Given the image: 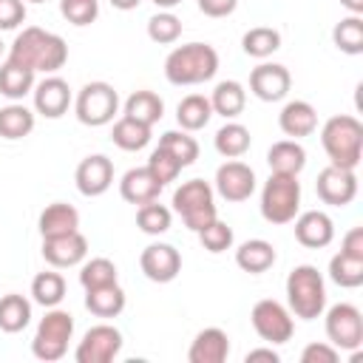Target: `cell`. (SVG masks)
I'll list each match as a JSON object with an SVG mask.
<instances>
[{
	"label": "cell",
	"instance_id": "1",
	"mask_svg": "<svg viewBox=\"0 0 363 363\" xmlns=\"http://www.w3.org/2000/svg\"><path fill=\"white\" fill-rule=\"evenodd\" d=\"M6 60L17 62L23 68H31L34 74L37 71L40 74H57L68 60V45L54 31H45L40 26H26L14 37Z\"/></svg>",
	"mask_w": 363,
	"mask_h": 363
},
{
	"label": "cell",
	"instance_id": "2",
	"mask_svg": "<svg viewBox=\"0 0 363 363\" xmlns=\"http://www.w3.org/2000/svg\"><path fill=\"white\" fill-rule=\"evenodd\" d=\"M218 71V51L210 43H184L176 45L164 60V77L170 85H201L210 82Z\"/></svg>",
	"mask_w": 363,
	"mask_h": 363
},
{
	"label": "cell",
	"instance_id": "3",
	"mask_svg": "<svg viewBox=\"0 0 363 363\" xmlns=\"http://www.w3.org/2000/svg\"><path fill=\"white\" fill-rule=\"evenodd\" d=\"M320 145L329 156V164L354 170L363 159V125L352 113L329 116L320 128Z\"/></svg>",
	"mask_w": 363,
	"mask_h": 363
},
{
	"label": "cell",
	"instance_id": "4",
	"mask_svg": "<svg viewBox=\"0 0 363 363\" xmlns=\"http://www.w3.org/2000/svg\"><path fill=\"white\" fill-rule=\"evenodd\" d=\"M286 303L289 312L301 320H315L326 309V284L318 267L298 264L286 275Z\"/></svg>",
	"mask_w": 363,
	"mask_h": 363
},
{
	"label": "cell",
	"instance_id": "5",
	"mask_svg": "<svg viewBox=\"0 0 363 363\" xmlns=\"http://www.w3.org/2000/svg\"><path fill=\"white\" fill-rule=\"evenodd\" d=\"M71 337H74V315L60 306H51V309H45V318L37 323V332L31 340V354L43 363L62 360Z\"/></svg>",
	"mask_w": 363,
	"mask_h": 363
},
{
	"label": "cell",
	"instance_id": "6",
	"mask_svg": "<svg viewBox=\"0 0 363 363\" xmlns=\"http://www.w3.org/2000/svg\"><path fill=\"white\" fill-rule=\"evenodd\" d=\"M301 210V182L298 176L269 173L261 187V216L269 224H289Z\"/></svg>",
	"mask_w": 363,
	"mask_h": 363
},
{
	"label": "cell",
	"instance_id": "7",
	"mask_svg": "<svg viewBox=\"0 0 363 363\" xmlns=\"http://www.w3.org/2000/svg\"><path fill=\"white\" fill-rule=\"evenodd\" d=\"M213 196H216V190L204 179H190V182H182L176 187V193H173V210L182 216V221L187 224V230L199 233L213 218H218Z\"/></svg>",
	"mask_w": 363,
	"mask_h": 363
},
{
	"label": "cell",
	"instance_id": "8",
	"mask_svg": "<svg viewBox=\"0 0 363 363\" xmlns=\"http://www.w3.org/2000/svg\"><path fill=\"white\" fill-rule=\"evenodd\" d=\"M74 113L82 125L88 128H102V125H111L113 116L119 113V94L111 82H88L77 91L74 96Z\"/></svg>",
	"mask_w": 363,
	"mask_h": 363
},
{
	"label": "cell",
	"instance_id": "9",
	"mask_svg": "<svg viewBox=\"0 0 363 363\" xmlns=\"http://www.w3.org/2000/svg\"><path fill=\"white\" fill-rule=\"evenodd\" d=\"M326 312V337L335 349L357 352L363 346V315L354 303H335Z\"/></svg>",
	"mask_w": 363,
	"mask_h": 363
},
{
	"label": "cell",
	"instance_id": "10",
	"mask_svg": "<svg viewBox=\"0 0 363 363\" xmlns=\"http://www.w3.org/2000/svg\"><path fill=\"white\" fill-rule=\"evenodd\" d=\"M250 320H252L255 335H258L261 340H267L269 346H272V343H286V340L292 337V332H295L292 312H289L284 303L272 301V298L258 301V303L252 306V312H250Z\"/></svg>",
	"mask_w": 363,
	"mask_h": 363
},
{
	"label": "cell",
	"instance_id": "11",
	"mask_svg": "<svg viewBox=\"0 0 363 363\" xmlns=\"http://www.w3.org/2000/svg\"><path fill=\"white\" fill-rule=\"evenodd\" d=\"M122 352V332L111 323L91 326L74 349L77 363H111Z\"/></svg>",
	"mask_w": 363,
	"mask_h": 363
},
{
	"label": "cell",
	"instance_id": "12",
	"mask_svg": "<svg viewBox=\"0 0 363 363\" xmlns=\"http://www.w3.org/2000/svg\"><path fill=\"white\" fill-rule=\"evenodd\" d=\"M216 193L224 201H247L255 193V170L241 159H227L216 170Z\"/></svg>",
	"mask_w": 363,
	"mask_h": 363
},
{
	"label": "cell",
	"instance_id": "13",
	"mask_svg": "<svg viewBox=\"0 0 363 363\" xmlns=\"http://www.w3.org/2000/svg\"><path fill=\"white\" fill-rule=\"evenodd\" d=\"M315 193H318V199H320L323 204L346 207V204H352L354 196H357V176H354V170L326 164V167L318 173Z\"/></svg>",
	"mask_w": 363,
	"mask_h": 363
},
{
	"label": "cell",
	"instance_id": "14",
	"mask_svg": "<svg viewBox=\"0 0 363 363\" xmlns=\"http://www.w3.org/2000/svg\"><path fill=\"white\" fill-rule=\"evenodd\" d=\"M292 88V74L281 62H261L250 71V91L261 102H281Z\"/></svg>",
	"mask_w": 363,
	"mask_h": 363
},
{
	"label": "cell",
	"instance_id": "15",
	"mask_svg": "<svg viewBox=\"0 0 363 363\" xmlns=\"http://www.w3.org/2000/svg\"><path fill=\"white\" fill-rule=\"evenodd\" d=\"M139 269L145 272L147 281L153 284H170L182 272V255L173 244H147L139 255Z\"/></svg>",
	"mask_w": 363,
	"mask_h": 363
},
{
	"label": "cell",
	"instance_id": "16",
	"mask_svg": "<svg viewBox=\"0 0 363 363\" xmlns=\"http://www.w3.org/2000/svg\"><path fill=\"white\" fill-rule=\"evenodd\" d=\"M31 99H34V113H40L45 119H60L68 111V105L74 102L68 82L57 74H45V79L34 82Z\"/></svg>",
	"mask_w": 363,
	"mask_h": 363
},
{
	"label": "cell",
	"instance_id": "17",
	"mask_svg": "<svg viewBox=\"0 0 363 363\" xmlns=\"http://www.w3.org/2000/svg\"><path fill=\"white\" fill-rule=\"evenodd\" d=\"M85 255H88V238L79 230L65 233V235H54V238H43V258L54 269L79 267L85 261Z\"/></svg>",
	"mask_w": 363,
	"mask_h": 363
},
{
	"label": "cell",
	"instance_id": "18",
	"mask_svg": "<svg viewBox=\"0 0 363 363\" xmlns=\"http://www.w3.org/2000/svg\"><path fill=\"white\" fill-rule=\"evenodd\" d=\"M74 182H77V190H79L85 199H96V196L108 193V187L113 184V162H111L108 156H102V153L85 156V159L77 164Z\"/></svg>",
	"mask_w": 363,
	"mask_h": 363
},
{
	"label": "cell",
	"instance_id": "19",
	"mask_svg": "<svg viewBox=\"0 0 363 363\" xmlns=\"http://www.w3.org/2000/svg\"><path fill=\"white\" fill-rule=\"evenodd\" d=\"M292 221H295V227H292L295 230V241L301 247H306V250H323L335 238V221L323 210L298 213Z\"/></svg>",
	"mask_w": 363,
	"mask_h": 363
},
{
	"label": "cell",
	"instance_id": "20",
	"mask_svg": "<svg viewBox=\"0 0 363 363\" xmlns=\"http://www.w3.org/2000/svg\"><path fill=\"white\" fill-rule=\"evenodd\" d=\"M278 128L289 139H303L318 130V111L306 99H289L278 113Z\"/></svg>",
	"mask_w": 363,
	"mask_h": 363
},
{
	"label": "cell",
	"instance_id": "21",
	"mask_svg": "<svg viewBox=\"0 0 363 363\" xmlns=\"http://www.w3.org/2000/svg\"><path fill=\"white\" fill-rule=\"evenodd\" d=\"M227 354H230V337L218 326L201 329L193 337L190 349H187V360L190 363H224Z\"/></svg>",
	"mask_w": 363,
	"mask_h": 363
},
{
	"label": "cell",
	"instance_id": "22",
	"mask_svg": "<svg viewBox=\"0 0 363 363\" xmlns=\"http://www.w3.org/2000/svg\"><path fill=\"white\" fill-rule=\"evenodd\" d=\"M162 193V184L153 179V173L147 167H130L122 179H119V196L128 201V204H147V201H156Z\"/></svg>",
	"mask_w": 363,
	"mask_h": 363
},
{
	"label": "cell",
	"instance_id": "23",
	"mask_svg": "<svg viewBox=\"0 0 363 363\" xmlns=\"http://www.w3.org/2000/svg\"><path fill=\"white\" fill-rule=\"evenodd\" d=\"M37 227H40V235H43V238L65 235V233L79 230V213H77V207H74V204L54 201V204H48V207L40 213Z\"/></svg>",
	"mask_w": 363,
	"mask_h": 363
},
{
	"label": "cell",
	"instance_id": "24",
	"mask_svg": "<svg viewBox=\"0 0 363 363\" xmlns=\"http://www.w3.org/2000/svg\"><path fill=\"white\" fill-rule=\"evenodd\" d=\"M267 164L272 173L298 176L306 167V150L298 139H281L267 150Z\"/></svg>",
	"mask_w": 363,
	"mask_h": 363
},
{
	"label": "cell",
	"instance_id": "25",
	"mask_svg": "<svg viewBox=\"0 0 363 363\" xmlns=\"http://www.w3.org/2000/svg\"><path fill=\"white\" fill-rule=\"evenodd\" d=\"M275 247L269 244V241H264V238H250V241H244V244H238V250H235V264H238V269H244V272H250V275H261V272H267L272 264H275Z\"/></svg>",
	"mask_w": 363,
	"mask_h": 363
},
{
	"label": "cell",
	"instance_id": "26",
	"mask_svg": "<svg viewBox=\"0 0 363 363\" xmlns=\"http://www.w3.org/2000/svg\"><path fill=\"white\" fill-rule=\"evenodd\" d=\"M85 309L96 318H116L125 309V289L119 286V281L85 289Z\"/></svg>",
	"mask_w": 363,
	"mask_h": 363
},
{
	"label": "cell",
	"instance_id": "27",
	"mask_svg": "<svg viewBox=\"0 0 363 363\" xmlns=\"http://www.w3.org/2000/svg\"><path fill=\"white\" fill-rule=\"evenodd\" d=\"M207 99L213 105V113H218L224 119H235L244 111V105H247V91L235 79H221Z\"/></svg>",
	"mask_w": 363,
	"mask_h": 363
},
{
	"label": "cell",
	"instance_id": "28",
	"mask_svg": "<svg viewBox=\"0 0 363 363\" xmlns=\"http://www.w3.org/2000/svg\"><path fill=\"white\" fill-rule=\"evenodd\" d=\"M210 119H213V105H210V99L204 94H187L176 105V122L187 133H196V130L207 128Z\"/></svg>",
	"mask_w": 363,
	"mask_h": 363
},
{
	"label": "cell",
	"instance_id": "29",
	"mask_svg": "<svg viewBox=\"0 0 363 363\" xmlns=\"http://www.w3.org/2000/svg\"><path fill=\"white\" fill-rule=\"evenodd\" d=\"M162 113H164L162 96L153 94V91H147V88H142V91H133V94L125 99V113H122V116H130V119H136V122L153 128V125L162 119Z\"/></svg>",
	"mask_w": 363,
	"mask_h": 363
},
{
	"label": "cell",
	"instance_id": "30",
	"mask_svg": "<svg viewBox=\"0 0 363 363\" xmlns=\"http://www.w3.org/2000/svg\"><path fill=\"white\" fill-rule=\"evenodd\" d=\"M31 323V301L20 292H9L0 298V329L9 335L23 332Z\"/></svg>",
	"mask_w": 363,
	"mask_h": 363
},
{
	"label": "cell",
	"instance_id": "31",
	"mask_svg": "<svg viewBox=\"0 0 363 363\" xmlns=\"http://www.w3.org/2000/svg\"><path fill=\"white\" fill-rule=\"evenodd\" d=\"M34 111L26 108L23 102H9L0 108V136L14 142V139H23L34 130Z\"/></svg>",
	"mask_w": 363,
	"mask_h": 363
},
{
	"label": "cell",
	"instance_id": "32",
	"mask_svg": "<svg viewBox=\"0 0 363 363\" xmlns=\"http://www.w3.org/2000/svg\"><path fill=\"white\" fill-rule=\"evenodd\" d=\"M250 142H252L250 128H244L241 122H233V119H227V125H221L213 136V145L224 159H241L250 150Z\"/></svg>",
	"mask_w": 363,
	"mask_h": 363
},
{
	"label": "cell",
	"instance_id": "33",
	"mask_svg": "<svg viewBox=\"0 0 363 363\" xmlns=\"http://www.w3.org/2000/svg\"><path fill=\"white\" fill-rule=\"evenodd\" d=\"M34 71L31 68H23V65H17V62H3L0 65V94L6 96V99H11V102H20L26 94H31L34 91Z\"/></svg>",
	"mask_w": 363,
	"mask_h": 363
},
{
	"label": "cell",
	"instance_id": "34",
	"mask_svg": "<svg viewBox=\"0 0 363 363\" xmlns=\"http://www.w3.org/2000/svg\"><path fill=\"white\" fill-rule=\"evenodd\" d=\"M111 139L119 150H128V153H136L142 147H147L150 142V125H142L130 116H119L113 122V130H111Z\"/></svg>",
	"mask_w": 363,
	"mask_h": 363
},
{
	"label": "cell",
	"instance_id": "35",
	"mask_svg": "<svg viewBox=\"0 0 363 363\" xmlns=\"http://www.w3.org/2000/svg\"><path fill=\"white\" fill-rule=\"evenodd\" d=\"M31 298H34V303H40L45 309L60 306L62 298H65V278L57 269L37 272L34 281H31Z\"/></svg>",
	"mask_w": 363,
	"mask_h": 363
},
{
	"label": "cell",
	"instance_id": "36",
	"mask_svg": "<svg viewBox=\"0 0 363 363\" xmlns=\"http://www.w3.org/2000/svg\"><path fill=\"white\" fill-rule=\"evenodd\" d=\"M241 48L247 57H255V60H267L269 54H275L281 48V31L272 28V26H255L250 31H244L241 37Z\"/></svg>",
	"mask_w": 363,
	"mask_h": 363
},
{
	"label": "cell",
	"instance_id": "37",
	"mask_svg": "<svg viewBox=\"0 0 363 363\" xmlns=\"http://www.w3.org/2000/svg\"><path fill=\"white\" fill-rule=\"evenodd\" d=\"M332 43H335L337 51H343V54H349V57L363 54V17H360V14L343 17V20L332 28Z\"/></svg>",
	"mask_w": 363,
	"mask_h": 363
},
{
	"label": "cell",
	"instance_id": "38",
	"mask_svg": "<svg viewBox=\"0 0 363 363\" xmlns=\"http://www.w3.org/2000/svg\"><path fill=\"white\" fill-rule=\"evenodd\" d=\"M159 147H164L182 167H190L199 159V142L187 130H164L159 136Z\"/></svg>",
	"mask_w": 363,
	"mask_h": 363
},
{
	"label": "cell",
	"instance_id": "39",
	"mask_svg": "<svg viewBox=\"0 0 363 363\" xmlns=\"http://www.w3.org/2000/svg\"><path fill=\"white\" fill-rule=\"evenodd\" d=\"M170 224H173V213L164 204H159V199L136 207V227L145 235H162L170 230Z\"/></svg>",
	"mask_w": 363,
	"mask_h": 363
},
{
	"label": "cell",
	"instance_id": "40",
	"mask_svg": "<svg viewBox=\"0 0 363 363\" xmlns=\"http://www.w3.org/2000/svg\"><path fill=\"white\" fill-rule=\"evenodd\" d=\"M329 278L343 286V289H354L363 284V258H352L346 252H337L332 255L329 261Z\"/></svg>",
	"mask_w": 363,
	"mask_h": 363
},
{
	"label": "cell",
	"instance_id": "41",
	"mask_svg": "<svg viewBox=\"0 0 363 363\" xmlns=\"http://www.w3.org/2000/svg\"><path fill=\"white\" fill-rule=\"evenodd\" d=\"M119 281V272H116V264L111 258H91V261H82L79 264V284L82 289H94V286H105V284H116Z\"/></svg>",
	"mask_w": 363,
	"mask_h": 363
},
{
	"label": "cell",
	"instance_id": "42",
	"mask_svg": "<svg viewBox=\"0 0 363 363\" xmlns=\"http://www.w3.org/2000/svg\"><path fill=\"white\" fill-rule=\"evenodd\" d=\"M147 37L159 45H170L182 37V20L173 11H159L147 20Z\"/></svg>",
	"mask_w": 363,
	"mask_h": 363
},
{
	"label": "cell",
	"instance_id": "43",
	"mask_svg": "<svg viewBox=\"0 0 363 363\" xmlns=\"http://www.w3.org/2000/svg\"><path fill=\"white\" fill-rule=\"evenodd\" d=\"M196 235H199L201 247H204L207 252H213V255H218V252H224V250L233 247V227L224 224L221 218H213V221H210L207 227H201Z\"/></svg>",
	"mask_w": 363,
	"mask_h": 363
},
{
	"label": "cell",
	"instance_id": "44",
	"mask_svg": "<svg viewBox=\"0 0 363 363\" xmlns=\"http://www.w3.org/2000/svg\"><path fill=\"white\" fill-rule=\"evenodd\" d=\"M60 14L71 26H91L99 17V0H60Z\"/></svg>",
	"mask_w": 363,
	"mask_h": 363
},
{
	"label": "cell",
	"instance_id": "45",
	"mask_svg": "<svg viewBox=\"0 0 363 363\" xmlns=\"http://www.w3.org/2000/svg\"><path fill=\"white\" fill-rule=\"evenodd\" d=\"M150 173H153V179L164 187V184H170V182H176V176L182 173V164L164 150V147H156L153 153H150V159H147V164H145Z\"/></svg>",
	"mask_w": 363,
	"mask_h": 363
},
{
	"label": "cell",
	"instance_id": "46",
	"mask_svg": "<svg viewBox=\"0 0 363 363\" xmlns=\"http://www.w3.org/2000/svg\"><path fill=\"white\" fill-rule=\"evenodd\" d=\"M340 349H335L329 340L320 343H306L301 352V363H337Z\"/></svg>",
	"mask_w": 363,
	"mask_h": 363
},
{
	"label": "cell",
	"instance_id": "47",
	"mask_svg": "<svg viewBox=\"0 0 363 363\" xmlns=\"http://www.w3.org/2000/svg\"><path fill=\"white\" fill-rule=\"evenodd\" d=\"M26 20V0H0V31H11Z\"/></svg>",
	"mask_w": 363,
	"mask_h": 363
},
{
	"label": "cell",
	"instance_id": "48",
	"mask_svg": "<svg viewBox=\"0 0 363 363\" xmlns=\"http://www.w3.org/2000/svg\"><path fill=\"white\" fill-rule=\"evenodd\" d=\"M238 9V0H199V11L207 17H230Z\"/></svg>",
	"mask_w": 363,
	"mask_h": 363
},
{
	"label": "cell",
	"instance_id": "49",
	"mask_svg": "<svg viewBox=\"0 0 363 363\" xmlns=\"http://www.w3.org/2000/svg\"><path fill=\"white\" fill-rule=\"evenodd\" d=\"M340 252L352 255V258H363V227H352L343 241H340Z\"/></svg>",
	"mask_w": 363,
	"mask_h": 363
},
{
	"label": "cell",
	"instance_id": "50",
	"mask_svg": "<svg viewBox=\"0 0 363 363\" xmlns=\"http://www.w3.org/2000/svg\"><path fill=\"white\" fill-rule=\"evenodd\" d=\"M244 360H247V363H255V360H267V363H278V360H281V354H278V352H275L272 346H267V349H250Z\"/></svg>",
	"mask_w": 363,
	"mask_h": 363
},
{
	"label": "cell",
	"instance_id": "51",
	"mask_svg": "<svg viewBox=\"0 0 363 363\" xmlns=\"http://www.w3.org/2000/svg\"><path fill=\"white\" fill-rule=\"evenodd\" d=\"M113 9H119V11H130V9H136L142 0H108Z\"/></svg>",
	"mask_w": 363,
	"mask_h": 363
},
{
	"label": "cell",
	"instance_id": "52",
	"mask_svg": "<svg viewBox=\"0 0 363 363\" xmlns=\"http://www.w3.org/2000/svg\"><path fill=\"white\" fill-rule=\"evenodd\" d=\"M343 9H349V14H363V0H340Z\"/></svg>",
	"mask_w": 363,
	"mask_h": 363
},
{
	"label": "cell",
	"instance_id": "53",
	"mask_svg": "<svg viewBox=\"0 0 363 363\" xmlns=\"http://www.w3.org/2000/svg\"><path fill=\"white\" fill-rule=\"evenodd\" d=\"M153 3H156V6L162 9V11H170V9H176V6L182 3V0H153Z\"/></svg>",
	"mask_w": 363,
	"mask_h": 363
},
{
	"label": "cell",
	"instance_id": "54",
	"mask_svg": "<svg viewBox=\"0 0 363 363\" xmlns=\"http://www.w3.org/2000/svg\"><path fill=\"white\" fill-rule=\"evenodd\" d=\"M28 3H45V0H28Z\"/></svg>",
	"mask_w": 363,
	"mask_h": 363
},
{
	"label": "cell",
	"instance_id": "55",
	"mask_svg": "<svg viewBox=\"0 0 363 363\" xmlns=\"http://www.w3.org/2000/svg\"><path fill=\"white\" fill-rule=\"evenodd\" d=\"M0 51H3V40H0Z\"/></svg>",
	"mask_w": 363,
	"mask_h": 363
}]
</instances>
